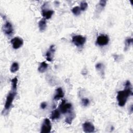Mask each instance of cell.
Listing matches in <instances>:
<instances>
[{
	"label": "cell",
	"instance_id": "24",
	"mask_svg": "<svg viewBox=\"0 0 133 133\" xmlns=\"http://www.w3.org/2000/svg\"><path fill=\"white\" fill-rule=\"evenodd\" d=\"M47 106V103L46 102H43L41 103V108L42 109H45Z\"/></svg>",
	"mask_w": 133,
	"mask_h": 133
},
{
	"label": "cell",
	"instance_id": "23",
	"mask_svg": "<svg viewBox=\"0 0 133 133\" xmlns=\"http://www.w3.org/2000/svg\"><path fill=\"white\" fill-rule=\"evenodd\" d=\"M107 1L105 0H101L99 2V5L102 8L104 7V6L106 5Z\"/></svg>",
	"mask_w": 133,
	"mask_h": 133
},
{
	"label": "cell",
	"instance_id": "18",
	"mask_svg": "<svg viewBox=\"0 0 133 133\" xmlns=\"http://www.w3.org/2000/svg\"><path fill=\"white\" fill-rule=\"evenodd\" d=\"M96 69L100 71V73L103 75H104V65L101 63H97L95 66Z\"/></svg>",
	"mask_w": 133,
	"mask_h": 133
},
{
	"label": "cell",
	"instance_id": "9",
	"mask_svg": "<svg viewBox=\"0 0 133 133\" xmlns=\"http://www.w3.org/2000/svg\"><path fill=\"white\" fill-rule=\"evenodd\" d=\"M83 129L85 132H93L95 131V127L94 125L89 122H86L83 124Z\"/></svg>",
	"mask_w": 133,
	"mask_h": 133
},
{
	"label": "cell",
	"instance_id": "19",
	"mask_svg": "<svg viewBox=\"0 0 133 133\" xmlns=\"http://www.w3.org/2000/svg\"><path fill=\"white\" fill-rule=\"evenodd\" d=\"M81 9L79 6H75L72 9L73 14L75 16L79 15L81 14Z\"/></svg>",
	"mask_w": 133,
	"mask_h": 133
},
{
	"label": "cell",
	"instance_id": "16",
	"mask_svg": "<svg viewBox=\"0 0 133 133\" xmlns=\"http://www.w3.org/2000/svg\"><path fill=\"white\" fill-rule=\"evenodd\" d=\"M74 117H75V114L74 112H70L69 115L65 118V122L68 124H71L72 120L74 118Z\"/></svg>",
	"mask_w": 133,
	"mask_h": 133
},
{
	"label": "cell",
	"instance_id": "17",
	"mask_svg": "<svg viewBox=\"0 0 133 133\" xmlns=\"http://www.w3.org/2000/svg\"><path fill=\"white\" fill-rule=\"evenodd\" d=\"M19 66L18 63L16 62H15L11 64V65L10 66V70L11 72L15 73L19 70Z\"/></svg>",
	"mask_w": 133,
	"mask_h": 133
},
{
	"label": "cell",
	"instance_id": "5",
	"mask_svg": "<svg viewBox=\"0 0 133 133\" xmlns=\"http://www.w3.org/2000/svg\"><path fill=\"white\" fill-rule=\"evenodd\" d=\"M109 42V36L107 35L102 34L99 35L96 40V43L100 46H103L107 45Z\"/></svg>",
	"mask_w": 133,
	"mask_h": 133
},
{
	"label": "cell",
	"instance_id": "13",
	"mask_svg": "<svg viewBox=\"0 0 133 133\" xmlns=\"http://www.w3.org/2000/svg\"><path fill=\"white\" fill-rule=\"evenodd\" d=\"M47 23H46V19L43 18L40 20V21L38 22V27L39 29V30L41 32H43L46 29V26H47Z\"/></svg>",
	"mask_w": 133,
	"mask_h": 133
},
{
	"label": "cell",
	"instance_id": "10",
	"mask_svg": "<svg viewBox=\"0 0 133 133\" xmlns=\"http://www.w3.org/2000/svg\"><path fill=\"white\" fill-rule=\"evenodd\" d=\"M55 52V46L54 45H51L50 46L49 50L46 53V58L47 61L49 62H51L52 61Z\"/></svg>",
	"mask_w": 133,
	"mask_h": 133
},
{
	"label": "cell",
	"instance_id": "11",
	"mask_svg": "<svg viewBox=\"0 0 133 133\" xmlns=\"http://www.w3.org/2000/svg\"><path fill=\"white\" fill-rule=\"evenodd\" d=\"M56 92L54 96V100H58L64 96V92L61 87H59L56 89Z\"/></svg>",
	"mask_w": 133,
	"mask_h": 133
},
{
	"label": "cell",
	"instance_id": "8",
	"mask_svg": "<svg viewBox=\"0 0 133 133\" xmlns=\"http://www.w3.org/2000/svg\"><path fill=\"white\" fill-rule=\"evenodd\" d=\"M11 43L12 44V47L15 49H17L23 45V41L21 38L15 37L11 40Z\"/></svg>",
	"mask_w": 133,
	"mask_h": 133
},
{
	"label": "cell",
	"instance_id": "6",
	"mask_svg": "<svg viewBox=\"0 0 133 133\" xmlns=\"http://www.w3.org/2000/svg\"><path fill=\"white\" fill-rule=\"evenodd\" d=\"M3 31L6 35L10 36L14 32V28L11 23L9 21H6L3 26Z\"/></svg>",
	"mask_w": 133,
	"mask_h": 133
},
{
	"label": "cell",
	"instance_id": "20",
	"mask_svg": "<svg viewBox=\"0 0 133 133\" xmlns=\"http://www.w3.org/2000/svg\"><path fill=\"white\" fill-rule=\"evenodd\" d=\"M132 43V38H128L125 41V50H127L130 46V45Z\"/></svg>",
	"mask_w": 133,
	"mask_h": 133
},
{
	"label": "cell",
	"instance_id": "25",
	"mask_svg": "<svg viewBox=\"0 0 133 133\" xmlns=\"http://www.w3.org/2000/svg\"><path fill=\"white\" fill-rule=\"evenodd\" d=\"M132 105H131L130 107V112L132 113Z\"/></svg>",
	"mask_w": 133,
	"mask_h": 133
},
{
	"label": "cell",
	"instance_id": "14",
	"mask_svg": "<svg viewBox=\"0 0 133 133\" xmlns=\"http://www.w3.org/2000/svg\"><path fill=\"white\" fill-rule=\"evenodd\" d=\"M48 68V64L45 61L42 62L38 68V71L40 73H44L45 72Z\"/></svg>",
	"mask_w": 133,
	"mask_h": 133
},
{
	"label": "cell",
	"instance_id": "1",
	"mask_svg": "<svg viewBox=\"0 0 133 133\" xmlns=\"http://www.w3.org/2000/svg\"><path fill=\"white\" fill-rule=\"evenodd\" d=\"M125 89L123 90L118 91L117 94L116 99L118 104L120 107H123L126 104L128 98L132 95L131 85L129 81H127L125 83Z\"/></svg>",
	"mask_w": 133,
	"mask_h": 133
},
{
	"label": "cell",
	"instance_id": "15",
	"mask_svg": "<svg viewBox=\"0 0 133 133\" xmlns=\"http://www.w3.org/2000/svg\"><path fill=\"white\" fill-rule=\"evenodd\" d=\"M60 113L59 110L56 109L51 112V115H50V117L51 119L55 120V119H58L60 117Z\"/></svg>",
	"mask_w": 133,
	"mask_h": 133
},
{
	"label": "cell",
	"instance_id": "21",
	"mask_svg": "<svg viewBox=\"0 0 133 133\" xmlns=\"http://www.w3.org/2000/svg\"><path fill=\"white\" fill-rule=\"evenodd\" d=\"M87 7H88V4L86 2L83 1L80 3L79 7H80L81 10H83V11L87 9Z\"/></svg>",
	"mask_w": 133,
	"mask_h": 133
},
{
	"label": "cell",
	"instance_id": "3",
	"mask_svg": "<svg viewBox=\"0 0 133 133\" xmlns=\"http://www.w3.org/2000/svg\"><path fill=\"white\" fill-rule=\"evenodd\" d=\"M72 41L73 43L76 46H81L85 43L86 38L82 35H77L72 37Z\"/></svg>",
	"mask_w": 133,
	"mask_h": 133
},
{
	"label": "cell",
	"instance_id": "12",
	"mask_svg": "<svg viewBox=\"0 0 133 133\" xmlns=\"http://www.w3.org/2000/svg\"><path fill=\"white\" fill-rule=\"evenodd\" d=\"M54 13V11L53 10L42 8V16L44 17V18L46 19H49L51 18Z\"/></svg>",
	"mask_w": 133,
	"mask_h": 133
},
{
	"label": "cell",
	"instance_id": "4",
	"mask_svg": "<svg viewBox=\"0 0 133 133\" xmlns=\"http://www.w3.org/2000/svg\"><path fill=\"white\" fill-rule=\"evenodd\" d=\"M51 129V125L50 120L46 118H45L42 124L41 132V133H48L50 132Z\"/></svg>",
	"mask_w": 133,
	"mask_h": 133
},
{
	"label": "cell",
	"instance_id": "7",
	"mask_svg": "<svg viewBox=\"0 0 133 133\" xmlns=\"http://www.w3.org/2000/svg\"><path fill=\"white\" fill-rule=\"evenodd\" d=\"M72 108V104L70 103H66L65 100H63L61 103L59 105L60 111L62 114H65L66 112L70 111Z\"/></svg>",
	"mask_w": 133,
	"mask_h": 133
},
{
	"label": "cell",
	"instance_id": "2",
	"mask_svg": "<svg viewBox=\"0 0 133 133\" xmlns=\"http://www.w3.org/2000/svg\"><path fill=\"white\" fill-rule=\"evenodd\" d=\"M11 90L8 94L6 102L5 103L4 109L5 111L8 110L11 107L12 102L17 95V84H18V78L17 77H15L11 80Z\"/></svg>",
	"mask_w": 133,
	"mask_h": 133
},
{
	"label": "cell",
	"instance_id": "22",
	"mask_svg": "<svg viewBox=\"0 0 133 133\" xmlns=\"http://www.w3.org/2000/svg\"><path fill=\"white\" fill-rule=\"evenodd\" d=\"M82 104L84 107L87 106L89 104V100L88 98H83L82 99Z\"/></svg>",
	"mask_w": 133,
	"mask_h": 133
}]
</instances>
